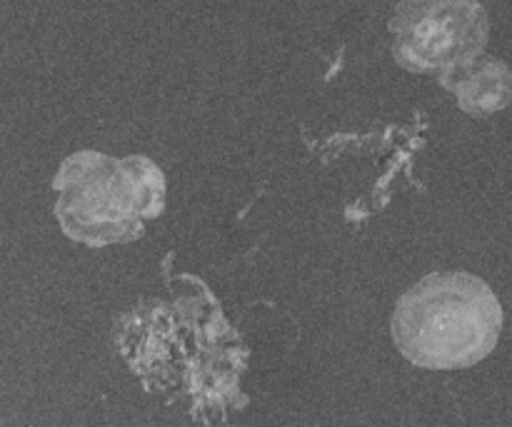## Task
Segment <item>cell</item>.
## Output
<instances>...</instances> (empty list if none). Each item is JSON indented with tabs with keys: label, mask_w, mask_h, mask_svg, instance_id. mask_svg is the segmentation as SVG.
Here are the masks:
<instances>
[{
	"label": "cell",
	"mask_w": 512,
	"mask_h": 427,
	"mask_svg": "<svg viewBox=\"0 0 512 427\" xmlns=\"http://www.w3.org/2000/svg\"><path fill=\"white\" fill-rule=\"evenodd\" d=\"M503 333V308L485 280L435 273L398 300L393 338L413 365L428 370L473 368Z\"/></svg>",
	"instance_id": "cell-1"
},
{
	"label": "cell",
	"mask_w": 512,
	"mask_h": 427,
	"mask_svg": "<svg viewBox=\"0 0 512 427\" xmlns=\"http://www.w3.org/2000/svg\"><path fill=\"white\" fill-rule=\"evenodd\" d=\"M53 188L60 228L85 245L140 238L145 220L158 218L165 203L163 173L143 155L115 160L83 150L60 165Z\"/></svg>",
	"instance_id": "cell-2"
},
{
	"label": "cell",
	"mask_w": 512,
	"mask_h": 427,
	"mask_svg": "<svg viewBox=\"0 0 512 427\" xmlns=\"http://www.w3.org/2000/svg\"><path fill=\"white\" fill-rule=\"evenodd\" d=\"M458 70V78L445 80L455 90L460 108L473 115L503 110L512 98V75L500 60H473Z\"/></svg>",
	"instance_id": "cell-4"
},
{
	"label": "cell",
	"mask_w": 512,
	"mask_h": 427,
	"mask_svg": "<svg viewBox=\"0 0 512 427\" xmlns=\"http://www.w3.org/2000/svg\"><path fill=\"white\" fill-rule=\"evenodd\" d=\"M395 58L418 73L473 63L488 40L478 0H403L393 20Z\"/></svg>",
	"instance_id": "cell-3"
}]
</instances>
